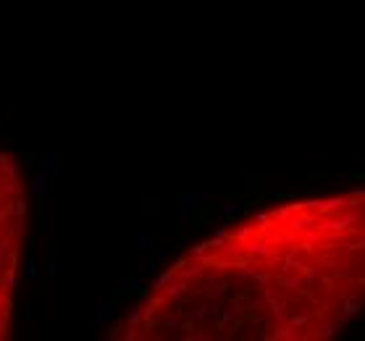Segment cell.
Masks as SVG:
<instances>
[{"label": "cell", "instance_id": "cell-1", "mask_svg": "<svg viewBox=\"0 0 365 341\" xmlns=\"http://www.w3.org/2000/svg\"><path fill=\"white\" fill-rule=\"evenodd\" d=\"M365 313V189L289 199L187 250L124 341H323Z\"/></svg>", "mask_w": 365, "mask_h": 341}, {"label": "cell", "instance_id": "cell-2", "mask_svg": "<svg viewBox=\"0 0 365 341\" xmlns=\"http://www.w3.org/2000/svg\"><path fill=\"white\" fill-rule=\"evenodd\" d=\"M26 210L29 205L21 165L11 152L0 150V338H6L11 331L16 304Z\"/></svg>", "mask_w": 365, "mask_h": 341}]
</instances>
